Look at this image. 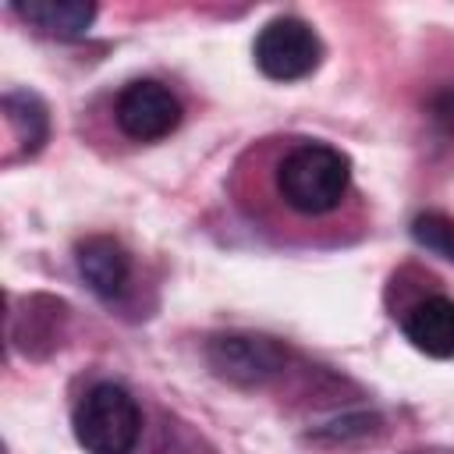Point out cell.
Masks as SVG:
<instances>
[{
	"mask_svg": "<svg viewBox=\"0 0 454 454\" xmlns=\"http://www.w3.org/2000/svg\"><path fill=\"white\" fill-rule=\"evenodd\" d=\"M351 184V160L326 142L294 145L277 167L280 199L305 216H323L340 206Z\"/></svg>",
	"mask_w": 454,
	"mask_h": 454,
	"instance_id": "6da1fadb",
	"label": "cell"
},
{
	"mask_svg": "<svg viewBox=\"0 0 454 454\" xmlns=\"http://www.w3.org/2000/svg\"><path fill=\"white\" fill-rule=\"evenodd\" d=\"M71 426L85 454H131L142 433V411L121 383H96L74 404Z\"/></svg>",
	"mask_w": 454,
	"mask_h": 454,
	"instance_id": "7a4b0ae2",
	"label": "cell"
},
{
	"mask_svg": "<svg viewBox=\"0 0 454 454\" xmlns=\"http://www.w3.org/2000/svg\"><path fill=\"white\" fill-rule=\"evenodd\" d=\"M255 67L273 82H298L309 78L323 60V43L316 28L301 18H273L259 28L252 46Z\"/></svg>",
	"mask_w": 454,
	"mask_h": 454,
	"instance_id": "3957f363",
	"label": "cell"
},
{
	"mask_svg": "<svg viewBox=\"0 0 454 454\" xmlns=\"http://www.w3.org/2000/svg\"><path fill=\"white\" fill-rule=\"evenodd\" d=\"M181 99L156 78L128 82L114 99L117 128L135 142H160L181 124Z\"/></svg>",
	"mask_w": 454,
	"mask_h": 454,
	"instance_id": "277c9868",
	"label": "cell"
},
{
	"mask_svg": "<svg viewBox=\"0 0 454 454\" xmlns=\"http://www.w3.org/2000/svg\"><path fill=\"white\" fill-rule=\"evenodd\" d=\"M206 358L220 380L252 387L270 376H277L287 362V351L273 337H255V333H227L213 337L206 348Z\"/></svg>",
	"mask_w": 454,
	"mask_h": 454,
	"instance_id": "5b68a950",
	"label": "cell"
},
{
	"mask_svg": "<svg viewBox=\"0 0 454 454\" xmlns=\"http://www.w3.org/2000/svg\"><path fill=\"white\" fill-rule=\"evenodd\" d=\"M74 259H78V273L82 280L106 301L121 298L128 280H131V255L128 248L117 241V238H106V234H92L85 241H78L74 248Z\"/></svg>",
	"mask_w": 454,
	"mask_h": 454,
	"instance_id": "8992f818",
	"label": "cell"
},
{
	"mask_svg": "<svg viewBox=\"0 0 454 454\" xmlns=\"http://www.w3.org/2000/svg\"><path fill=\"white\" fill-rule=\"evenodd\" d=\"M404 337L429 358H454V301L443 294L415 301L401 319Z\"/></svg>",
	"mask_w": 454,
	"mask_h": 454,
	"instance_id": "52a82bcc",
	"label": "cell"
},
{
	"mask_svg": "<svg viewBox=\"0 0 454 454\" xmlns=\"http://www.w3.org/2000/svg\"><path fill=\"white\" fill-rule=\"evenodd\" d=\"M28 28L50 39H78L96 21V4L85 0H25L11 7Z\"/></svg>",
	"mask_w": 454,
	"mask_h": 454,
	"instance_id": "ba28073f",
	"label": "cell"
},
{
	"mask_svg": "<svg viewBox=\"0 0 454 454\" xmlns=\"http://www.w3.org/2000/svg\"><path fill=\"white\" fill-rule=\"evenodd\" d=\"M4 121L14 131V138L25 145V153H39L50 138V114L35 92H7L4 96Z\"/></svg>",
	"mask_w": 454,
	"mask_h": 454,
	"instance_id": "9c48e42d",
	"label": "cell"
},
{
	"mask_svg": "<svg viewBox=\"0 0 454 454\" xmlns=\"http://www.w3.org/2000/svg\"><path fill=\"white\" fill-rule=\"evenodd\" d=\"M411 238L426 252L454 262V220L450 216H443V213H419L411 220Z\"/></svg>",
	"mask_w": 454,
	"mask_h": 454,
	"instance_id": "30bf717a",
	"label": "cell"
},
{
	"mask_svg": "<svg viewBox=\"0 0 454 454\" xmlns=\"http://www.w3.org/2000/svg\"><path fill=\"white\" fill-rule=\"evenodd\" d=\"M429 121L443 131H454V85H443L429 99Z\"/></svg>",
	"mask_w": 454,
	"mask_h": 454,
	"instance_id": "8fae6325",
	"label": "cell"
},
{
	"mask_svg": "<svg viewBox=\"0 0 454 454\" xmlns=\"http://www.w3.org/2000/svg\"><path fill=\"white\" fill-rule=\"evenodd\" d=\"M408 454H454V450H443V447H422V450H408Z\"/></svg>",
	"mask_w": 454,
	"mask_h": 454,
	"instance_id": "7c38bea8",
	"label": "cell"
}]
</instances>
